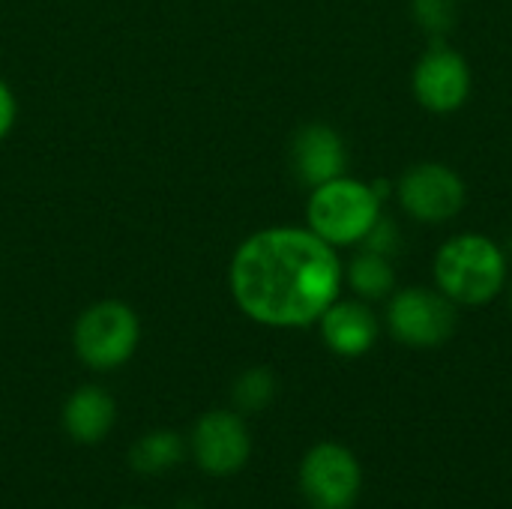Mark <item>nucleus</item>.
Returning a JSON list of instances; mask_svg holds the SVG:
<instances>
[{"label":"nucleus","instance_id":"obj_1","mask_svg":"<svg viewBox=\"0 0 512 509\" xmlns=\"http://www.w3.org/2000/svg\"><path fill=\"white\" fill-rule=\"evenodd\" d=\"M231 297L264 327H309L342 288L336 249L309 228H267L246 237L228 270Z\"/></svg>","mask_w":512,"mask_h":509},{"label":"nucleus","instance_id":"obj_2","mask_svg":"<svg viewBox=\"0 0 512 509\" xmlns=\"http://www.w3.org/2000/svg\"><path fill=\"white\" fill-rule=\"evenodd\" d=\"M438 291L462 306H483L495 300L507 282L504 252L483 234H459L435 255Z\"/></svg>","mask_w":512,"mask_h":509},{"label":"nucleus","instance_id":"obj_3","mask_svg":"<svg viewBox=\"0 0 512 509\" xmlns=\"http://www.w3.org/2000/svg\"><path fill=\"white\" fill-rule=\"evenodd\" d=\"M306 219H309V231L318 234L333 249L351 246L366 240V234L381 219V198L375 195L372 186L342 174L312 189L306 204Z\"/></svg>","mask_w":512,"mask_h":509},{"label":"nucleus","instance_id":"obj_4","mask_svg":"<svg viewBox=\"0 0 512 509\" xmlns=\"http://www.w3.org/2000/svg\"><path fill=\"white\" fill-rule=\"evenodd\" d=\"M141 339V324L132 306L120 300H99L87 306L75 327H72V345L84 366L96 372H108L123 366Z\"/></svg>","mask_w":512,"mask_h":509},{"label":"nucleus","instance_id":"obj_5","mask_svg":"<svg viewBox=\"0 0 512 509\" xmlns=\"http://www.w3.org/2000/svg\"><path fill=\"white\" fill-rule=\"evenodd\" d=\"M387 324L402 345L435 348L444 345L456 330V303L441 291L405 288L390 300Z\"/></svg>","mask_w":512,"mask_h":509},{"label":"nucleus","instance_id":"obj_6","mask_svg":"<svg viewBox=\"0 0 512 509\" xmlns=\"http://www.w3.org/2000/svg\"><path fill=\"white\" fill-rule=\"evenodd\" d=\"M360 483V465L342 444H318L300 465V489L312 509H351Z\"/></svg>","mask_w":512,"mask_h":509},{"label":"nucleus","instance_id":"obj_7","mask_svg":"<svg viewBox=\"0 0 512 509\" xmlns=\"http://www.w3.org/2000/svg\"><path fill=\"white\" fill-rule=\"evenodd\" d=\"M465 201H468V192H465L462 177L453 168L438 165V162L414 165L399 180V204L405 207L408 216L426 225H438V222L459 216Z\"/></svg>","mask_w":512,"mask_h":509},{"label":"nucleus","instance_id":"obj_8","mask_svg":"<svg viewBox=\"0 0 512 509\" xmlns=\"http://www.w3.org/2000/svg\"><path fill=\"white\" fill-rule=\"evenodd\" d=\"M192 453L201 471H207L210 477L237 474L252 453V438L243 417L234 411H207L195 423Z\"/></svg>","mask_w":512,"mask_h":509},{"label":"nucleus","instance_id":"obj_9","mask_svg":"<svg viewBox=\"0 0 512 509\" xmlns=\"http://www.w3.org/2000/svg\"><path fill=\"white\" fill-rule=\"evenodd\" d=\"M468 93L471 69L459 51L447 45H432L414 66V96L423 108L435 114H450L465 105Z\"/></svg>","mask_w":512,"mask_h":509},{"label":"nucleus","instance_id":"obj_10","mask_svg":"<svg viewBox=\"0 0 512 509\" xmlns=\"http://www.w3.org/2000/svg\"><path fill=\"white\" fill-rule=\"evenodd\" d=\"M291 162H294L300 183L315 189V186L345 174L348 153H345V144L336 129H330L324 123H309L294 135Z\"/></svg>","mask_w":512,"mask_h":509},{"label":"nucleus","instance_id":"obj_11","mask_svg":"<svg viewBox=\"0 0 512 509\" xmlns=\"http://www.w3.org/2000/svg\"><path fill=\"white\" fill-rule=\"evenodd\" d=\"M327 348L339 357H363L378 339V321L360 300H336L318 318Z\"/></svg>","mask_w":512,"mask_h":509},{"label":"nucleus","instance_id":"obj_12","mask_svg":"<svg viewBox=\"0 0 512 509\" xmlns=\"http://www.w3.org/2000/svg\"><path fill=\"white\" fill-rule=\"evenodd\" d=\"M117 420V405L102 387H81L63 405V429L78 444H99Z\"/></svg>","mask_w":512,"mask_h":509},{"label":"nucleus","instance_id":"obj_13","mask_svg":"<svg viewBox=\"0 0 512 509\" xmlns=\"http://www.w3.org/2000/svg\"><path fill=\"white\" fill-rule=\"evenodd\" d=\"M186 456V444L177 432H150L141 441L132 444L129 462L138 474L159 477L171 468H177Z\"/></svg>","mask_w":512,"mask_h":509},{"label":"nucleus","instance_id":"obj_14","mask_svg":"<svg viewBox=\"0 0 512 509\" xmlns=\"http://www.w3.org/2000/svg\"><path fill=\"white\" fill-rule=\"evenodd\" d=\"M348 282L351 288L366 297V300H381L393 291L396 285V273L387 261V255H378V252H363L351 261L348 267Z\"/></svg>","mask_w":512,"mask_h":509},{"label":"nucleus","instance_id":"obj_15","mask_svg":"<svg viewBox=\"0 0 512 509\" xmlns=\"http://www.w3.org/2000/svg\"><path fill=\"white\" fill-rule=\"evenodd\" d=\"M234 405L240 411H264L273 396H276V378L270 369L264 366H255V369H246L237 381H234Z\"/></svg>","mask_w":512,"mask_h":509},{"label":"nucleus","instance_id":"obj_16","mask_svg":"<svg viewBox=\"0 0 512 509\" xmlns=\"http://www.w3.org/2000/svg\"><path fill=\"white\" fill-rule=\"evenodd\" d=\"M414 18L429 33H447L456 21V0H414Z\"/></svg>","mask_w":512,"mask_h":509},{"label":"nucleus","instance_id":"obj_17","mask_svg":"<svg viewBox=\"0 0 512 509\" xmlns=\"http://www.w3.org/2000/svg\"><path fill=\"white\" fill-rule=\"evenodd\" d=\"M15 114H18L15 96H12L9 84H6V81H0V141L9 135L12 123H15Z\"/></svg>","mask_w":512,"mask_h":509},{"label":"nucleus","instance_id":"obj_18","mask_svg":"<svg viewBox=\"0 0 512 509\" xmlns=\"http://www.w3.org/2000/svg\"><path fill=\"white\" fill-rule=\"evenodd\" d=\"M510 300H512V297H510Z\"/></svg>","mask_w":512,"mask_h":509},{"label":"nucleus","instance_id":"obj_19","mask_svg":"<svg viewBox=\"0 0 512 509\" xmlns=\"http://www.w3.org/2000/svg\"><path fill=\"white\" fill-rule=\"evenodd\" d=\"M132 509H135V507H132Z\"/></svg>","mask_w":512,"mask_h":509}]
</instances>
